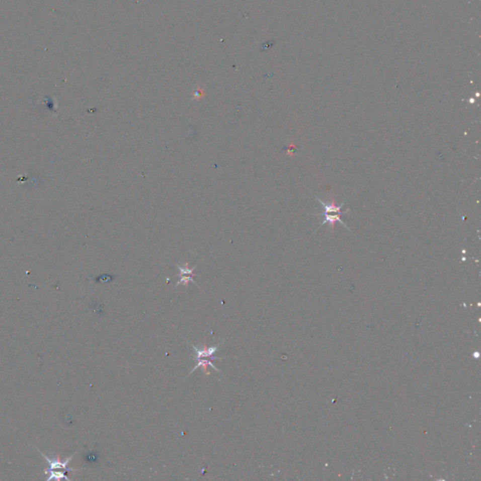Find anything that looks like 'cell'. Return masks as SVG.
Returning <instances> with one entry per match:
<instances>
[{"mask_svg":"<svg viewBox=\"0 0 481 481\" xmlns=\"http://www.w3.org/2000/svg\"><path fill=\"white\" fill-rule=\"evenodd\" d=\"M318 201L323 204V208L325 210V212H322V213H318V215L325 217L324 219V222H323V225L326 224V223H329L332 227H334V225L336 222H340L341 224H343L344 226H346V225L340 220V216L342 215L343 212H341V207L343 205V203L340 206L335 205V202L332 201V202H329V203H326L324 202L322 199L318 198Z\"/></svg>","mask_w":481,"mask_h":481,"instance_id":"6da1fadb","label":"cell"},{"mask_svg":"<svg viewBox=\"0 0 481 481\" xmlns=\"http://www.w3.org/2000/svg\"><path fill=\"white\" fill-rule=\"evenodd\" d=\"M192 348L195 350L196 354V361L201 360V359H210V360H221L223 359L222 357H215L213 354H215L219 348V345L213 347H204L203 349H199L198 347L192 345Z\"/></svg>","mask_w":481,"mask_h":481,"instance_id":"7a4b0ae2","label":"cell"},{"mask_svg":"<svg viewBox=\"0 0 481 481\" xmlns=\"http://www.w3.org/2000/svg\"><path fill=\"white\" fill-rule=\"evenodd\" d=\"M187 266H188V264H187V263L184 265V267L178 266V268H179L180 271H181V279H180V281L176 284V287H175V288H177L178 286H179L180 284L184 283V285L186 286L189 281L194 282V280H193V276H194L193 271L195 270L196 267H194L193 269H188V267H187ZM194 283H195V282H194Z\"/></svg>","mask_w":481,"mask_h":481,"instance_id":"3957f363","label":"cell"}]
</instances>
